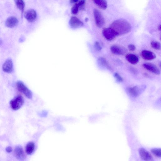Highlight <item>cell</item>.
Returning a JSON list of instances; mask_svg holds the SVG:
<instances>
[{"label":"cell","instance_id":"cell-1","mask_svg":"<svg viewBox=\"0 0 161 161\" xmlns=\"http://www.w3.org/2000/svg\"><path fill=\"white\" fill-rule=\"evenodd\" d=\"M110 28L113 30L117 36L126 34L129 33L132 29L130 24L123 19L115 20L110 25Z\"/></svg>","mask_w":161,"mask_h":161},{"label":"cell","instance_id":"cell-2","mask_svg":"<svg viewBox=\"0 0 161 161\" xmlns=\"http://www.w3.org/2000/svg\"><path fill=\"white\" fill-rule=\"evenodd\" d=\"M24 99L22 96L19 95L16 97L10 102V106L14 110H17L23 106L24 103Z\"/></svg>","mask_w":161,"mask_h":161},{"label":"cell","instance_id":"cell-3","mask_svg":"<svg viewBox=\"0 0 161 161\" xmlns=\"http://www.w3.org/2000/svg\"><path fill=\"white\" fill-rule=\"evenodd\" d=\"M16 87L18 90L29 99L32 98L33 95L32 92L21 81H18L16 84Z\"/></svg>","mask_w":161,"mask_h":161},{"label":"cell","instance_id":"cell-4","mask_svg":"<svg viewBox=\"0 0 161 161\" xmlns=\"http://www.w3.org/2000/svg\"><path fill=\"white\" fill-rule=\"evenodd\" d=\"M94 14L96 25L99 27H102L105 23V20L102 15L97 9H95Z\"/></svg>","mask_w":161,"mask_h":161},{"label":"cell","instance_id":"cell-5","mask_svg":"<svg viewBox=\"0 0 161 161\" xmlns=\"http://www.w3.org/2000/svg\"><path fill=\"white\" fill-rule=\"evenodd\" d=\"M145 88V87L144 85L136 86L129 88L128 89V92L131 96L136 97L140 95Z\"/></svg>","mask_w":161,"mask_h":161},{"label":"cell","instance_id":"cell-6","mask_svg":"<svg viewBox=\"0 0 161 161\" xmlns=\"http://www.w3.org/2000/svg\"><path fill=\"white\" fill-rule=\"evenodd\" d=\"M102 34L104 38L109 41H112L117 36L113 30L110 27L104 28Z\"/></svg>","mask_w":161,"mask_h":161},{"label":"cell","instance_id":"cell-7","mask_svg":"<svg viewBox=\"0 0 161 161\" xmlns=\"http://www.w3.org/2000/svg\"><path fill=\"white\" fill-rule=\"evenodd\" d=\"M110 50L113 54L118 55H124L127 52V49L125 48L116 45L111 47Z\"/></svg>","mask_w":161,"mask_h":161},{"label":"cell","instance_id":"cell-8","mask_svg":"<svg viewBox=\"0 0 161 161\" xmlns=\"http://www.w3.org/2000/svg\"><path fill=\"white\" fill-rule=\"evenodd\" d=\"M140 156L145 161H153V157L147 150L143 148H140L139 150Z\"/></svg>","mask_w":161,"mask_h":161},{"label":"cell","instance_id":"cell-9","mask_svg":"<svg viewBox=\"0 0 161 161\" xmlns=\"http://www.w3.org/2000/svg\"><path fill=\"white\" fill-rule=\"evenodd\" d=\"M15 156L16 159L20 161H23L25 159V156L22 147L21 146H16L14 150Z\"/></svg>","mask_w":161,"mask_h":161},{"label":"cell","instance_id":"cell-10","mask_svg":"<svg viewBox=\"0 0 161 161\" xmlns=\"http://www.w3.org/2000/svg\"><path fill=\"white\" fill-rule=\"evenodd\" d=\"M24 16L27 21L30 22H32L36 19L37 15L35 10L30 9L27 10L24 13Z\"/></svg>","mask_w":161,"mask_h":161},{"label":"cell","instance_id":"cell-11","mask_svg":"<svg viewBox=\"0 0 161 161\" xmlns=\"http://www.w3.org/2000/svg\"><path fill=\"white\" fill-rule=\"evenodd\" d=\"M145 69L148 71L156 75H159L160 70L158 67L154 64L150 63H145L143 65Z\"/></svg>","mask_w":161,"mask_h":161},{"label":"cell","instance_id":"cell-12","mask_svg":"<svg viewBox=\"0 0 161 161\" xmlns=\"http://www.w3.org/2000/svg\"><path fill=\"white\" fill-rule=\"evenodd\" d=\"M2 69L4 72L8 73H11L13 70V64L11 59H7L3 64Z\"/></svg>","mask_w":161,"mask_h":161},{"label":"cell","instance_id":"cell-13","mask_svg":"<svg viewBox=\"0 0 161 161\" xmlns=\"http://www.w3.org/2000/svg\"><path fill=\"white\" fill-rule=\"evenodd\" d=\"M141 56L143 59L147 60H152L156 57V55L153 52L147 50H143L141 52Z\"/></svg>","mask_w":161,"mask_h":161},{"label":"cell","instance_id":"cell-14","mask_svg":"<svg viewBox=\"0 0 161 161\" xmlns=\"http://www.w3.org/2000/svg\"><path fill=\"white\" fill-rule=\"evenodd\" d=\"M69 24L71 27L73 28H77L83 26V23L77 17L73 16L70 19Z\"/></svg>","mask_w":161,"mask_h":161},{"label":"cell","instance_id":"cell-15","mask_svg":"<svg viewBox=\"0 0 161 161\" xmlns=\"http://www.w3.org/2000/svg\"><path fill=\"white\" fill-rule=\"evenodd\" d=\"M18 23V20L16 17L11 16L7 19L5 23V25L7 27L13 28L16 26Z\"/></svg>","mask_w":161,"mask_h":161},{"label":"cell","instance_id":"cell-16","mask_svg":"<svg viewBox=\"0 0 161 161\" xmlns=\"http://www.w3.org/2000/svg\"><path fill=\"white\" fill-rule=\"evenodd\" d=\"M126 58L129 63L133 65L137 64L139 62L138 57L134 54H128L126 55Z\"/></svg>","mask_w":161,"mask_h":161},{"label":"cell","instance_id":"cell-17","mask_svg":"<svg viewBox=\"0 0 161 161\" xmlns=\"http://www.w3.org/2000/svg\"><path fill=\"white\" fill-rule=\"evenodd\" d=\"M94 3L99 8L103 9H105L107 7V3L104 0H95Z\"/></svg>","mask_w":161,"mask_h":161},{"label":"cell","instance_id":"cell-18","mask_svg":"<svg viewBox=\"0 0 161 161\" xmlns=\"http://www.w3.org/2000/svg\"><path fill=\"white\" fill-rule=\"evenodd\" d=\"M34 144L32 142H29L27 145L26 146V153L28 155H31L34 152Z\"/></svg>","mask_w":161,"mask_h":161},{"label":"cell","instance_id":"cell-19","mask_svg":"<svg viewBox=\"0 0 161 161\" xmlns=\"http://www.w3.org/2000/svg\"><path fill=\"white\" fill-rule=\"evenodd\" d=\"M15 4L17 8L21 11L23 16L25 7V4L23 1L22 0L15 1Z\"/></svg>","mask_w":161,"mask_h":161},{"label":"cell","instance_id":"cell-20","mask_svg":"<svg viewBox=\"0 0 161 161\" xmlns=\"http://www.w3.org/2000/svg\"><path fill=\"white\" fill-rule=\"evenodd\" d=\"M98 62L101 65L106 67L108 69H111L108 63L105 58L102 57L99 58L98 59Z\"/></svg>","mask_w":161,"mask_h":161},{"label":"cell","instance_id":"cell-21","mask_svg":"<svg viewBox=\"0 0 161 161\" xmlns=\"http://www.w3.org/2000/svg\"><path fill=\"white\" fill-rule=\"evenodd\" d=\"M151 152L156 156L160 157L161 156V150L160 148H154L151 150Z\"/></svg>","mask_w":161,"mask_h":161},{"label":"cell","instance_id":"cell-22","mask_svg":"<svg viewBox=\"0 0 161 161\" xmlns=\"http://www.w3.org/2000/svg\"><path fill=\"white\" fill-rule=\"evenodd\" d=\"M151 45L154 49L160 50L161 49V45L160 43L156 41H152L151 43Z\"/></svg>","mask_w":161,"mask_h":161},{"label":"cell","instance_id":"cell-23","mask_svg":"<svg viewBox=\"0 0 161 161\" xmlns=\"http://www.w3.org/2000/svg\"><path fill=\"white\" fill-rule=\"evenodd\" d=\"M79 7L77 2L73 5L72 8V13L73 15L77 14L78 12Z\"/></svg>","mask_w":161,"mask_h":161},{"label":"cell","instance_id":"cell-24","mask_svg":"<svg viewBox=\"0 0 161 161\" xmlns=\"http://www.w3.org/2000/svg\"><path fill=\"white\" fill-rule=\"evenodd\" d=\"M94 46L95 49L97 50V51H100V50H101L102 47L98 42H95V44Z\"/></svg>","mask_w":161,"mask_h":161},{"label":"cell","instance_id":"cell-25","mask_svg":"<svg viewBox=\"0 0 161 161\" xmlns=\"http://www.w3.org/2000/svg\"><path fill=\"white\" fill-rule=\"evenodd\" d=\"M114 77L118 80V81L120 82H121L123 81V79L122 77H121L118 73H115L114 74Z\"/></svg>","mask_w":161,"mask_h":161},{"label":"cell","instance_id":"cell-26","mask_svg":"<svg viewBox=\"0 0 161 161\" xmlns=\"http://www.w3.org/2000/svg\"><path fill=\"white\" fill-rule=\"evenodd\" d=\"M128 48L129 50L131 51L134 52V51L136 49V47L134 45H129L128 46Z\"/></svg>","mask_w":161,"mask_h":161},{"label":"cell","instance_id":"cell-27","mask_svg":"<svg viewBox=\"0 0 161 161\" xmlns=\"http://www.w3.org/2000/svg\"><path fill=\"white\" fill-rule=\"evenodd\" d=\"M6 152L9 153H11L12 152L13 149L11 147L8 146L6 148Z\"/></svg>","mask_w":161,"mask_h":161},{"label":"cell","instance_id":"cell-28","mask_svg":"<svg viewBox=\"0 0 161 161\" xmlns=\"http://www.w3.org/2000/svg\"><path fill=\"white\" fill-rule=\"evenodd\" d=\"M158 30H159V31H160L161 30V26L160 25H159L158 26Z\"/></svg>","mask_w":161,"mask_h":161},{"label":"cell","instance_id":"cell-29","mask_svg":"<svg viewBox=\"0 0 161 161\" xmlns=\"http://www.w3.org/2000/svg\"><path fill=\"white\" fill-rule=\"evenodd\" d=\"M2 44V41L1 39H0V45H1Z\"/></svg>","mask_w":161,"mask_h":161}]
</instances>
